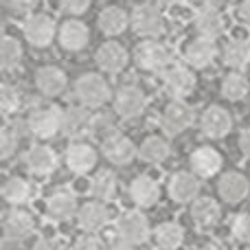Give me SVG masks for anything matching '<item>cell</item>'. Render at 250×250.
Returning a JSON list of instances; mask_svg holds the SVG:
<instances>
[{"label":"cell","instance_id":"cell-19","mask_svg":"<svg viewBox=\"0 0 250 250\" xmlns=\"http://www.w3.org/2000/svg\"><path fill=\"white\" fill-rule=\"evenodd\" d=\"M97 165V149L90 143L75 141L66 147V167L73 173H88Z\"/></svg>","mask_w":250,"mask_h":250},{"label":"cell","instance_id":"cell-45","mask_svg":"<svg viewBox=\"0 0 250 250\" xmlns=\"http://www.w3.org/2000/svg\"><path fill=\"white\" fill-rule=\"evenodd\" d=\"M239 147H242L244 156H248V158H250V127L244 129L242 136H239Z\"/></svg>","mask_w":250,"mask_h":250},{"label":"cell","instance_id":"cell-29","mask_svg":"<svg viewBox=\"0 0 250 250\" xmlns=\"http://www.w3.org/2000/svg\"><path fill=\"white\" fill-rule=\"evenodd\" d=\"M99 29L104 35H121L129 24V18L127 13L123 11L121 7H105L104 11L99 13Z\"/></svg>","mask_w":250,"mask_h":250},{"label":"cell","instance_id":"cell-37","mask_svg":"<svg viewBox=\"0 0 250 250\" xmlns=\"http://www.w3.org/2000/svg\"><path fill=\"white\" fill-rule=\"evenodd\" d=\"M20 141H22V136H18L9 125H4L2 132H0V158L2 160L11 158L18 151V147H20Z\"/></svg>","mask_w":250,"mask_h":250},{"label":"cell","instance_id":"cell-3","mask_svg":"<svg viewBox=\"0 0 250 250\" xmlns=\"http://www.w3.org/2000/svg\"><path fill=\"white\" fill-rule=\"evenodd\" d=\"M134 62L145 73H165L171 66L169 48L158 40H145L134 51Z\"/></svg>","mask_w":250,"mask_h":250},{"label":"cell","instance_id":"cell-14","mask_svg":"<svg viewBox=\"0 0 250 250\" xmlns=\"http://www.w3.org/2000/svg\"><path fill=\"white\" fill-rule=\"evenodd\" d=\"M57 40H60L64 51L77 53V51H82V48H86L88 42H90V29H88L82 20L68 18V20H64L60 24V29H57Z\"/></svg>","mask_w":250,"mask_h":250},{"label":"cell","instance_id":"cell-21","mask_svg":"<svg viewBox=\"0 0 250 250\" xmlns=\"http://www.w3.org/2000/svg\"><path fill=\"white\" fill-rule=\"evenodd\" d=\"M189 167L198 178H211L222 169V156L211 145H202L191 154Z\"/></svg>","mask_w":250,"mask_h":250},{"label":"cell","instance_id":"cell-7","mask_svg":"<svg viewBox=\"0 0 250 250\" xmlns=\"http://www.w3.org/2000/svg\"><path fill=\"white\" fill-rule=\"evenodd\" d=\"M165 90L173 99H185L195 90V75L189 64H171L163 73Z\"/></svg>","mask_w":250,"mask_h":250},{"label":"cell","instance_id":"cell-47","mask_svg":"<svg viewBox=\"0 0 250 250\" xmlns=\"http://www.w3.org/2000/svg\"><path fill=\"white\" fill-rule=\"evenodd\" d=\"M200 250H226L222 244H217V242H208V244H204Z\"/></svg>","mask_w":250,"mask_h":250},{"label":"cell","instance_id":"cell-39","mask_svg":"<svg viewBox=\"0 0 250 250\" xmlns=\"http://www.w3.org/2000/svg\"><path fill=\"white\" fill-rule=\"evenodd\" d=\"M117 129H114V117L108 112H99V114H92V134L95 136H101V141H104L105 136H110V134H114Z\"/></svg>","mask_w":250,"mask_h":250},{"label":"cell","instance_id":"cell-13","mask_svg":"<svg viewBox=\"0 0 250 250\" xmlns=\"http://www.w3.org/2000/svg\"><path fill=\"white\" fill-rule=\"evenodd\" d=\"M101 154H104V158L110 160L112 165H127L129 160L138 154V149L125 134L114 132L101 141Z\"/></svg>","mask_w":250,"mask_h":250},{"label":"cell","instance_id":"cell-17","mask_svg":"<svg viewBox=\"0 0 250 250\" xmlns=\"http://www.w3.org/2000/svg\"><path fill=\"white\" fill-rule=\"evenodd\" d=\"M24 165L35 178H46L57 169V154L48 145H33L24 154Z\"/></svg>","mask_w":250,"mask_h":250},{"label":"cell","instance_id":"cell-8","mask_svg":"<svg viewBox=\"0 0 250 250\" xmlns=\"http://www.w3.org/2000/svg\"><path fill=\"white\" fill-rule=\"evenodd\" d=\"M22 31H24V38L31 46L44 48L53 42V38L57 33V26L53 22V18L46 16V13H31V16H26Z\"/></svg>","mask_w":250,"mask_h":250},{"label":"cell","instance_id":"cell-12","mask_svg":"<svg viewBox=\"0 0 250 250\" xmlns=\"http://www.w3.org/2000/svg\"><path fill=\"white\" fill-rule=\"evenodd\" d=\"M200 129H202L204 136L213 138V141L215 138H224L233 129V117L222 105H211L200 117Z\"/></svg>","mask_w":250,"mask_h":250},{"label":"cell","instance_id":"cell-10","mask_svg":"<svg viewBox=\"0 0 250 250\" xmlns=\"http://www.w3.org/2000/svg\"><path fill=\"white\" fill-rule=\"evenodd\" d=\"M77 195L70 189H57L46 198V215L53 222H68L79 213Z\"/></svg>","mask_w":250,"mask_h":250},{"label":"cell","instance_id":"cell-33","mask_svg":"<svg viewBox=\"0 0 250 250\" xmlns=\"http://www.w3.org/2000/svg\"><path fill=\"white\" fill-rule=\"evenodd\" d=\"M169 143L165 141L163 136H147L145 141L141 143L138 147V156H141L145 163H151V165H158L163 160L169 158Z\"/></svg>","mask_w":250,"mask_h":250},{"label":"cell","instance_id":"cell-35","mask_svg":"<svg viewBox=\"0 0 250 250\" xmlns=\"http://www.w3.org/2000/svg\"><path fill=\"white\" fill-rule=\"evenodd\" d=\"M250 90V83H248V77L237 70L229 73L224 79H222V95L226 97L229 101H242L244 97L248 95Z\"/></svg>","mask_w":250,"mask_h":250},{"label":"cell","instance_id":"cell-15","mask_svg":"<svg viewBox=\"0 0 250 250\" xmlns=\"http://www.w3.org/2000/svg\"><path fill=\"white\" fill-rule=\"evenodd\" d=\"M33 226H35V220L29 211H24L20 207H13L11 211H7L2 222L4 239L7 242H22L24 237H29L33 233Z\"/></svg>","mask_w":250,"mask_h":250},{"label":"cell","instance_id":"cell-24","mask_svg":"<svg viewBox=\"0 0 250 250\" xmlns=\"http://www.w3.org/2000/svg\"><path fill=\"white\" fill-rule=\"evenodd\" d=\"M95 60H97V64H99V68L105 70V73H121L125 66H127L129 55L123 44L105 42V44H101V48L97 51Z\"/></svg>","mask_w":250,"mask_h":250},{"label":"cell","instance_id":"cell-48","mask_svg":"<svg viewBox=\"0 0 250 250\" xmlns=\"http://www.w3.org/2000/svg\"><path fill=\"white\" fill-rule=\"evenodd\" d=\"M200 2H202V4H208V7H217L222 0H200Z\"/></svg>","mask_w":250,"mask_h":250},{"label":"cell","instance_id":"cell-27","mask_svg":"<svg viewBox=\"0 0 250 250\" xmlns=\"http://www.w3.org/2000/svg\"><path fill=\"white\" fill-rule=\"evenodd\" d=\"M191 217L200 229H213V226L220 224L222 217V208L215 200L211 198H198L191 204Z\"/></svg>","mask_w":250,"mask_h":250},{"label":"cell","instance_id":"cell-28","mask_svg":"<svg viewBox=\"0 0 250 250\" xmlns=\"http://www.w3.org/2000/svg\"><path fill=\"white\" fill-rule=\"evenodd\" d=\"M185 242V229L178 222H163L154 230V244L158 250H176Z\"/></svg>","mask_w":250,"mask_h":250},{"label":"cell","instance_id":"cell-18","mask_svg":"<svg viewBox=\"0 0 250 250\" xmlns=\"http://www.w3.org/2000/svg\"><path fill=\"white\" fill-rule=\"evenodd\" d=\"M193 26H195V31H198L200 38L217 40L222 33H224L226 24H224V16L220 13V9L202 4L193 16Z\"/></svg>","mask_w":250,"mask_h":250},{"label":"cell","instance_id":"cell-6","mask_svg":"<svg viewBox=\"0 0 250 250\" xmlns=\"http://www.w3.org/2000/svg\"><path fill=\"white\" fill-rule=\"evenodd\" d=\"M195 121V112L189 104H185L182 99H173L167 108L160 114V127L169 136H178L187 127H191Z\"/></svg>","mask_w":250,"mask_h":250},{"label":"cell","instance_id":"cell-11","mask_svg":"<svg viewBox=\"0 0 250 250\" xmlns=\"http://www.w3.org/2000/svg\"><path fill=\"white\" fill-rule=\"evenodd\" d=\"M202 178H198L193 171H178L169 178V185L167 191L171 195V200L180 204L187 202H195L200 195V189H202Z\"/></svg>","mask_w":250,"mask_h":250},{"label":"cell","instance_id":"cell-49","mask_svg":"<svg viewBox=\"0 0 250 250\" xmlns=\"http://www.w3.org/2000/svg\"><path fill=\"white\" fill-rule=\"evenodd\" d=\"M160 2H167V4H176V2H182V0H160Z\"/></svg>","mask_w":250,"mask_h":250},{"label":"cell","instance_id":"cell-2","mask_svg":"<svg viewBox=\"0 0 250 250\" xmlns=\"http://www.w3.org/2000/svg\"><path fill=\"white\" fill-rule=\"evenodd\" d=\"M129 24H132V29L136 31L138 35H143V38H147V40L160 38V35L165 33V29H167V20H165V16L160 13V9L149 2L134 7Z\"/></svg>","mask_w":250,"mask_h":250},{"label":"cell","instance_id":"cell-38","mask_svg":"<svg viewBox=\"0 0 250 250\" xmlns=\"http://www.w3.org/2000/svg\"><path fill=\"white\" fill-rule=\"evenodd\" d=\"M230 235L239 244H250V213H239L230 222Z\"/></svg>","mask_w":250,"mask_h":250},{"label":"cell","instance_id":"cell-46","mask_svg":"<svg viewBox=\"0 0 250 250\" xmlns=\"http://www.w3.org/2000/svg\"><path fill=\"white\" fill-rule=\"evenodd\" d=\"M108 250H138V246H129V244H125V242H117V244H112Z\"/></svg>","mask_w":250,"mask_h":250},{"label":"cell","instance_id":"cell-4","mask_svg":"<svg viewBox=\"0 0 250 250\" xmlns=\"http://www.w3.org/2000/svg\"><path fill=\"white\" fill-rule=\"evenodd\" d=\"M117 237L129 246H143L151 235L149 220L141 211H127L117 220Z\"/></svg>","mask_w":250,"mask_h":250},{"label":"cell","instance_id":"cell-22","mask_svg":"<svg viewBox=\"0 0 250 250\" xmlns=\"http://www.w3.org/2000/svg\"><path fill=\"white\" fill-rule=\"evenodd\" d=\"M110 220V211L104 202L99 200H92V202H86L77 213V222L79 229L86 230V233H99Z\"/></svg>","mask_w":250,"mask_h":250},{"label":"cell","instance_id":"cell-34","mask_svg":"<svg viewBox=\"0 0 250 250\" xmlns=\"http://www.w3.org/2000/svg\"><path fill=\"white\" fill-rule=\"evenodd\" d=\"M22 62V44L13 35H2L0 40V66L2 70L18 68Z\"/></svg>","mask_w":250,"mask_h":250},{"label":"cell","instance_id":"cell-30","mask_svg":"<svg viewBox=\"0 0 250 250\" xmlns=\"http://www.w3.org/2000/svg\"><path fill=\"white\" fill-rule=\"evenodd\" d=\"M31 193H33V189H31L29 180H24L22 176L7 178V180H4V185H2V198H4V202L13 204V207H20V204L29 202Z\"/></svg>","mask_w":250,"mask_h":250},{"label":"cell","instance_id":"cell-26","mask_svg":"<svg viewBox=\"0 0 250 250\" xmlns=\"http://www.w3.org/2000/svg\"><path fill=\"white\" fill-rule=\"evenodd\" d=\"M217 189H220L222 200H226V202H230V204H237L248 195L250 182H248V178L242 176L239 171H229L220 178Z\"/></svg>","mask_w":250,"mask_h":250},{"label":"cell","instance_id":"cell-25","mask_svg":"<svg viewBox=\"0 0 250 250\" xmlns=\"http://www.w3.org/2000/svg\"><path fill=\"white\" fill-rule=\"evenodd\" d=\"M66 82H68V79H66L64 70L57 68V66H42V68H38V73H35V86L46 97L62 95L66 88Z\"/></svg>","mask_w":250,"mask_h":250},{"label":"cell","instance_id":"cell-5","mask_svg":"<svg viewBox=\"0 0 250 250\" xmlns=\"http://www.w3.org/2000/svg\"><path fill=\"white\" fill-rule=\"evenodd\" d=\"M75 95L86 108H101L110 99V83L97 73H86L75 82Z\"/></svg>","mask_w":250,"mask_h":250},{"label":"cell","instance_id":"cell-41","mask_svg":"<svg viewBox=\"0 0 250 250\" xmlns=\"http://www.w3.org/2000/svg\"><path fill=\"white\" fill-rule=\"evenodd\" d=\"M31 250H70V248L57 237H42L33 244Z\"/></svg>","mask_w":250,"mask_h":250},{"label":"cell","instance_id":"cell-40","mask_svg":"<svg viewBox=\"0 0 250 250\" xmlns=\"http://www.w3.org/2000/svg\"><path fill=\"white\" fill-rule=\"evenodd\" d=\"M92 0H60V9L66 16H82L90 9Z\"/></svg>","mask_w":250,"mask_h":250},{"label":"cell","instance_id":"cell-1","mask_svg":"<svg viewBox=\"0 0 250 250\" xmlns=\"http://www.w3.org/2000/svg\"><path fill=\"white\" fill-rule=\"evenodd\" d=\"M26 123H29V134L48 141L64 129V110H60L57 105H40L29 114Z\"/></svg>","mask_w":250,"mask_h":250},{"label":"cell","instance_id":"cell-31","mask_svg":"<svg viewBox=\"0 0 250 250\" xmlns=\"http://www.w3.org/2000/svg\"><path fill=\"white\" fill-rule=\"evenodd\" d=\"M224 64L233 70H244L250 64V42L246 40H230L224 46Z\"/></svg>","mask_w":250,"mask_h":250},{"label":"cell","instance_id":"cell-23","mask_svg":"<svg viewBox=\"0 0 250 250\" xmlns=\"http://www.w3.org/2000/svg\"><path fill=\"white\" fill-rule=\"evenodd\" d=\"M62 132L70 138H83L92 134V114L86 105H73L64 110V129Z\"/></svg>","mask_w":250,"mask_h":250},{"label":"cell","instance_id":"cell-16","mask_svg":"<svg viewBox=\"0 0 250 250\" xmlns=\"http://www.w3.org/2000/svg\"><path fill=\"white\" fill-rule=\"evenodd\" d=\"M217 57V46L215 40H207V38H195L189 40L185 46V62L191 66L193 70H202L215 62Z\"/></svg>","mask_w":250,"mask_h":250},{"label":"cell","instance_id":"cell-32","mask_svg":"<svg viewBox=\"0 0 250 250\" xmlns=\"http://www.w3.org/2000/svg\"><path fill=\"white\" fill-rule=\"evenodd\" d=\"M117 178L112 171H97L90 180V195L99 202H110L117 195Z\"/></svg>","mask_w":250,"mask_h":250},{"label":"cell","instance_id":"cell-43","mask_svg":"<svg viewBox=\"0 0 250 250\" xmlns=\"http://www.w3.org/2000/svg\"><path fill=\"white\" fill-rule=\"evenodd\" d=\"M70 250H101V246L95 237H79L77 242L70 246Z\"/></svg>","mask_w":250,"mask_h":250},{"label":"cell","instance_id":"cell-44","mask_svg":"<svg viewBox=\"0 0 250 250\" xmlns=\"http://www.w3.org/2000/svg\"><path fill=\"white\" fill-rule=\"evenodd\" d=\"M237 13H239V18H242V22L250 24V0H242V2H239Z\"/></svg>","mask_w":250,"mask_h":250},{"label":"cell","instance_id":"cell-36","mask_svg":"<svg viewBox=\"0 0 250 250\" xmlns=\"http://www.w3.org/2000/svg\"><path fill=\"white\" fill-rule=\"evenodd\" d=\"M22 108V90L18 86H13V83H4L2 88H0V110H2V114H13L18 112V110Z\"/></svg>","mask_w":250,"mask_h":250},{"label":"cell","instance_id":"cell-42","mask_svg":"<svg viewBox=\"0 0 250 250\" xmlns=\"http://www.w3.org/2000/svg\"><path fill=\"white\" fill-rule=\"evenodd\" d=\"M38 4H40V0H9V7H11L13 11L29 13V16H31V11H33Z\"/></svg>","mask_w":250,"mask_h":250},{"label":"cell","instance_id":"cell-20","mask_svg":"<svg viewBox=\"0 0 250 250\" xmlns=\"http://www.w3.org/2000/svg\"><path fill=\"white\" fill-rule=\"evenodd\" d=\"M129 198L136 207L141 208H149L154 204H158L160 200V185L158 180H154L151 176H136L129 182Z\"/></svg>","mask_w":250,"mask_h":250},{"label":"cell","instance_id":"cell-9","mask_svg":"<svg viewBox=\"0 0 250 250\" xmlns=\"http://www.w3.org/2000/svg\"><path fill=\"white\" fill-rule=\"evenodd\" d=\"M145 110V92L134 83L121 86L114 92V112L123 121H132V119L141 117V112Z\"/></svg>","mask_w":250,"mask_h":250}]
</instances>
